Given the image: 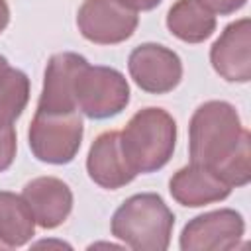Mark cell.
<instances>
[{
    "label": "cell",
    "mask_w": 251,
    "mask_h": 251,
    "mask_svg": "<svg viewBox=\"0 0 251 251\" xmlns=\"http://www.w3.org/2000/svg\"><path fill=\"white\" fill-rule=\"evenodd\" d=\"M86 59L73 51L55 53L43 76V88L39 94L37 110L39 112H78L75 104V78Z\"/></svg>",
    "instance_id": "cell-10"
},
{
    "label": "cell",
    "mask_w": 251,
    "mask_h": 251,
    "mask_svg": "<svg viewBox=\"0 0 251 251\" xmlns=\"http://www.w3.org/2000/svg\"><path fill=\"white\" fill-rule=\"evenodd\" d=\"M251 135L241 126L233 104L208 100L200 104L188 124L190 163L218 173L231 188L251 180Z\"/></svg>",
    "instance_id": "cell-1"
},
{
    "label": "cell",
    "mask_w": 251,
    "mask_h": 251,
    "mask_svg": "<svg viewBox=\"0 0 251 251\" xmlns=\"http://www.w3.org/2000/svg\"><path fill=\"white\" fill-rule=\"evenodd\" d=\"M127 71L133 82L149 94H167L182 80L180 57L159 43H141L127 57Z\"/></svg>",
    "instance_id": "cell-8"
},
{
    "label": "cell",
    "mask_w": 251,
    "mask_h": 251,
    "mask_svg": "<svg viewBox=\"0 0 251 251\" xmlns=\"http://www.w3.org/2000/svg\"><path fill=\"white\" fill-rule=\"evenodd\" d=\"M29 102V78L24 71L8 67L0 75V118L14 122Z\"/></svg>",
    "instance_id": "cell-16"
},
{
    "label": "cell",
    "mask_w": 251,
    "mask_h": 251,
    "mask_svg": "<svg viewBox=\"0 0 251 251\" xmlns=\"http://www.w3.org/2000/svg\"><path fill=\"white\" fill-rule=\"evenodd\" d=\"M35 235V220L22 194L0 190V239L8 249L24 247Z\"/></svg>",
    "instance_id": "cell-15"
},
{
    "label": "cell",
    "mask_w": 251,
    "mask_h": 251,
    "mask_svg": "<svg viewBox=\"0 0 251 251\" xmlns=\"http://www.w3.org/2000/svg\"><path fill=\"white\" fill-rule=\"evenodd\" d=\"M86 171L92 182L108 190H118L137 176L122 153L120 131H104L92 141L86 157Z\"/></svg>",
    "instance_id": "cell-13"
},
{
    "label": "cell",
    "mask_w": 251,
    "mask_h": 251,
    "mask_svg": "<svg viewBox=\"0 0 251 251\" xmlns=\"http://www.w3.org/2000/svg\"><path fill=\"white\" fill-rule=\"evenodd\" d=\"M84 126L80 112H39L27 129V143L33 157L47 165L71 163L82 141Z\"/></svg>",
    "instance_id": "cell-5"
},
{
    "label": "cell",
    "mask_w": 251,
    "mask_h": 251,
    "mask_svg": "<svg viewBox=\"0 0 251 251\" xmlns=\"http://www.w3.org/2000/svg\"><path fill=\"white\" fill-rule=\"evenodd\" d=\"M167 29L184 43H202L216 31V14L198 0H176L167 14Z\"/></svg>",
    "instance_id": "cell-14"
},
{
    "label": "cell",
    "mask_w": 251,
    "mask_h": 251,
    "mask_svg": "<svg viewBox=\"0 0 251 251\" xmlns=\"http://www.w3.org/2000/svg\"><path fill=\"white\" fill-rule=\"evenodd\" d=\"M8 67H10V65H8V59L0 55V75H2V73H4V71H6Z\"/></svg>",
    "instance_id": "cell-21"
},
{
    "label": "cell",
    "mask_w": 251,
    "mask_h": 251,
    "mask_svg": "<svg viewBox=\"0 0 251 251\" xmlns=\"http://www.w3.org/2000/svg\"><path fill=\"white\" fill-rule=\"evenodd\" d=\"M0 249H8V247H6V243H4L2 239H0Z\"/></svg>",
    "instance_id": "cell-22"
},
{
    "label": "cell",
    "mask_w": 251,
    "mask_h": 251,
    "mask_svg": "<svg viewBox=\"0 0 251 251\" xmlns=\"http://www.w3.org/2000/svg\"><path fill=\"white\" fill-rule=\"evenodd\" d=\"M176 145V122L163 108H143L135 112L124 131L120 147L135 175H147L163 169Z\"/></svg>",
    "instance_id": "cell-2"
},
{
    "label": "cell",
    "mask_w": 251,
    "mask_h": 251,
    "mask_svg": "<svg viewBox=\"0 0 251 251\" xmlns=\"http://www.w3.org/2000/svg\"><path fill=\"white\" fill-rule=\"evenodd\" d=\"M175 214L155 192L133 194L114 212L110 229L122 245L137 251H165L171 245Z\"/></svg>",
    "instance_id": "cell-3"
},
{
    "label": "cell",
    "mask_w": 251,
    "mask_h": 251,
    "mask_svg": "<svg viewBox=\"0 0 251 251\" xmlns=\"http://www.w3.org/2000/svg\"><path fill=\"white\" fill-rule=\"evenodd\" d=\"M214 71L227 82L251 80V22L239 18L226 25L210 47Z\"/></svg>",
    "instance_id": "cell-9"
},
{
    "label": "cell",
    "mask_w": 251,
    "mask_h": 251,
    "mask_svg": "<svg viewBox=\"0 0 251 251\" xmlns=\"http://www.w3.org/2000/svg\"><path fill=\"white\" fill-rule=\"evenodd\" d=\"M139 16L118 0H84L76 12V27L84 39L116 45L133 35Z\"/></svg>",
    "instance_id": "cell-6"
},
{
    "label": "cell",
    "mask_w": 251,
    "mask_h": 251,
    "mask_svg": "<svg viewBox=\"0 0 251 251\" xmlns=\"http://www.w3.org/2000/svg\"><path fill=\"white\" fill-rule=\"evenodd\" d=\"M22 196L29 206L33 220L43 229L59 227L73 210V192L67 182L57 176H37L29 180Z\"/></svg>",
    "instance_id": "cell-12"
},
{
    "label": "cell",
    "mask_w": 251,
    "mask_h": 251,
    "mask_svg": "<svg viewBox=\"0 0 251 251\" xmlns=\"http://www.w3.org/2000/svg\"><path fill=\"white\" fill-rule=\"evenodd\" d=\"M198 2L204 4L212 14H220V16H229L247 4V0H198Z\"/></svg>",
    "instance_id": "cell-18"
},
{
    "label": "cell",
    "mask_w": 251,
    "mask_h": 251,
    "mask_svg": "<svg viewBox=\"0 0 251 251\" xmlns=\"http://www.w3.org/2000/svg\"><path fill=\"white\" fill-rule=\"evenodd\" d=\"M118 2H122L124 6H127L133 12H147V10L157 8L163 0H118Z\"/></svg>",
    "instance_id": "cell-19"
},
{
    "label": "cell",
    "mask_w": 251,
    "mask_h": 251,
    "mask_svg": "<svg viewBox=\"0 0 251 251\" xmlns=\"http://www.w3.org/2000/svg\"><path fill=\"white\" fill-rule=\"evenodd\" d=\"M10 24V8H8V2L6 0H0V33L8 27Z\"/></svg>",
    "instance_id": "cell-20"
},
{
    "label": "cell",
    "mask_w": 251,
    "mask_h": 251,
    "mask_svg": "<svg viewBox=\"0 0 251 251\" xmlns=\"http://www.w3.org/2000/svg\"><path fill=\"white\" fill-rule=\"evenodd\" d=\"M16 129L14 122L0 118V173L8 171L16 159Z\"/></svg>",
    "instance_id": "cell-17"
},
{
    "label": "cell",
    "mask_w": 251,
    "mask_h": 251,
    "mask_svg": "<svg viewBox=\"0 0 251 251\" xmlns=\"http://www.w3.org/2000/svg\"><path fill=\"white\" fill-rule=\"evenodd\" d=\"M231 190L233 188L218 173L198 163H190L178 169L169 180L171 196L186 208H200L226 200Z\"/></svg>",
    "instance_id": "cell-11"
},
{
    "label": "cell",
    "mask_w": 251,
    "mask_h": 251,
    "mask_svg": "<svg viewBox=\"0 0 251 251\" xmlns=\"http://www.w3.org/2000/svg\"><path fill=\"white\" fill-rule=\"evenodd\" d=\"M245 233V220L231 208H220L192 218L180 231L182 251H227L235 249Z\"/></svg>",
    "instance_id": "cell-7"
},
{
    "label": "cell",
    "mask_w": 251,
    "mask_h": 251,
    "mask_svg": "<svg viewBox=\"0 0 251 251\" xmlns=\"http://www.w3.org/2000/svg\"><path fill=\"white\" fill-rule=\"evenodd\" d=\"M73 94L76 110L90 120L114 118L129 104V84L126 76L118 69L92 67L88 61L76 73Z\"/></svg>",
    "instance_id": "cell-4"
}]
</instances>
